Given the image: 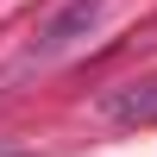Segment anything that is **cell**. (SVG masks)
Instances as JSON below:
<instances>
[{
  "instance_id": "6da1fadb",
  "label": "cell",
  "mask_w": 157,
  "mask_h": 157,
  "mask_svg": "<svg viewBox=\"0 0 157 157\" xmlns=\"http://www.w3.org/2000/svg\"><path fill=\"white\" fill-rule=\"evenodd\" d=\"M107 113H113V120H157V82L132 88V94H120V101H107Z\"/></svg>"
}]
</instances>
